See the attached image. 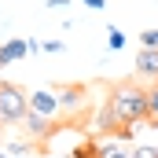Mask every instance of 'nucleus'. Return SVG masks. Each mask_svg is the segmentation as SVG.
Segmentation results:
<instances>
[{
	"mask_svg": "<svg viewBox=\"0 0 158 158\" xmlns=\"http://www.w3.org/2000/svg\"><path fill=\"white\" fill-rule=\"evenodd\" d=\"M107 103H110V110L118 114L121 129H129V125H136V121H147V88H143V85H132V81L114 85L110 96H107Z\"/></svg>",
	"mask_w": 158,
	"mask_h": 158,
	"instance_id": "1",
	"label": "nucleus"
},
{
	"mask_svg": "<svg viewBox=\"0 0 158 158\" xmlns=\"http://www.w3.org/2000/svg\"><path fill=\"white\" fill-rule=\"evenodd\" d=\"M26 110H30V92L0 81V125H22Z\"/></svg>",
	"mask_w": 158,
	"mask_h": 158,
	"instance_id": "2",
	"label": "nucleus"
},
{
	"mask_svg": "<svg viewBox=\"0 0 158 158\" xmlns=\"http://www.w3.org/2000/svg\"><path fill=\"white\" fill-rule=\"evenodd\" d=\"M30 110H37V114L55 121L63 114V107H59V88H33V92H30Z\"/></svg>",
	"mask_w": 158,
	"mask_h": 158,
	"instance_id": "3",
	"label": "nucleus"
},
{
	"mask_svg": "<svg viewBox=\"0 0 158 158\" xmlns=\"http://www.w3.org/2000/svg\"><path fill=\"white\" fill-rule=\"evenodd\" d=\"M59 107H63V114H81V110L88 107L85 85H63V88H59Z\"/></svg>",
	"mask_w": 158,
	"mask_h": 158,
	"instance_id": "4",
	"label": "nucleus"
},
{
	"mask_svg": "<svg viewBox=\"0 0 158 158\" xmlns=\"http://www.w3.org/2000/svg\"><path fill=\"white\" fill-rule=\"evenodd\" d=\"M22 132L30 136V140H48L52 132H55V121L37 114V110H26V118H22Z\"/></svg>",
	"mask_w": 158,
	"mask_h": 158,
	"instance_id": "5",
	"label": "nucleus"
},
{
	"mask_svg": "<svg viewBox=\"0 0 158 158\" xmlns=\"http://www.w3.org/2000/svg\"><path fill=\"white\" fill-rule=\"evenodd\" d=\"M26 52H30V37H11L0 44V70L4 66H11V63H19V59H26Z\"/></svg>",
	"mask_w": 158,
	"mask_h": 158,
	"instance_id": "6",
	"label": "nucleus"
},
{
	"mask_svg": "<svg viewBox=\"0 0 158 158\" xmlns=\"http://www.w3.org/2000/svg\"><path fill=\"white\" fill-rule=\"evenodd\" d=\"M136 77L158 81V48H140V55H136Z\"/></svg>",
	"mask_w": 158,
	"mask_h": 158,
	"instance_id": "7",
	"label": "nucleus"
},
{
	"mask_svg": "<svg viewBox=\"0 0 158 158\" xmlns=\"http://www.w3.org/2000/svg\"><path fill=\"white\" fill-rule=\"evenodd\" d=\"M96 158H132V147L114 136V140H103V143L96 147Z\"/></svg>",
	"mask_w": 158,
	"mask_h": 158,
	"instance_id": "8",
	"label": "nucleus"
},
{
	"mask_svg": "<svg viewBox=\"0 0 158 158\" xmlns=\"http://www.w3.org/2000/svg\"><path fill=\"white\" fill-rule=\"evenodd\" d=\"M92 125H96V132H118V129H121V121H118V114L110 110V103H103V110L96 114Z\"/></svg>",
	"mask_w": 158,
	"mask_h": 158,
	"instance_id": "9",
	"label": "nucleus"
},
{
	"mask_svg": "<svg viewBox=\"0 0 158 158\" xmlns=\"http://www.w3.org/2000/svg\"><path fill=\"white\" fill-rule=\"evenodd\" d=\"M143 125L158 129V81L147 88V121H143Z\"/></svg>",
	"mask_w": 158,
	"mask_h": 158,
	"instance_id": "10",
	"label": "nucleus"
},
{
	"mask_svg": "<svg viewBox=\"0 0 158 158\" xmlns=\"http://www.w3.org/2000/svg\"><path fill=\"white\" fill-rule=\"evenodd\" d=\"M107 48H110V52H121V48H125V33L110 26V30H107Z\"/></svg>",
	"mask_w": 158,
	"mask_h": 158,
	"instance_id": "11",
	"label": "nucleus"
},
{
	"mask_svg": "<svg viewBox=\"0 0 158 158\" xmlns=\"http://www.w3.org/2000/svg\"><path fill=\"white\" fill-rule=\"evenodd\" d=\"M140 48H158V30H143L140 33Z\"/></svg>",
	"mask_w": 158,
	"mask_h": 158,
	"instance_id": "12",
	"label": "nucleus"
},
{
	"mask_svg": "<svg viewBox=\"0 0 158 158\" xmlns=\"http://www.w3.org/2000/svg\"><path fill=\"white\" fill-rule=\"evenodd\" d=\"M74 158H96V143H77L74 147Z\"/></svg>",
	"mask_w": 158,
	"mask_h": 158,
	"instance_id": "13",
	"label": "nucleus"
},
{
	"mask_svg": "<svg viewBox=\"0 0 158 158\" xmlns=\"http://www.w3.org/2000/svg\"><path fill=\"white\" fill-rule=\"evenodd\" d=\"M132 158H158V147H147V143H140V147H132Z\"/></svg>",
	"mask_w": 158,
	"mask_h": 158,
	"instance_id": "14",
	"label": "nucleus"
},
{
	"mask_svg": "<svg viewBox=\"0 0 158 158\" xmlns=\"http://www.w3.org/2000/svg\"><path fill=\"white\" fill-rule=\"evenodd\" d=\"M7 151H11V155H15V158H22V155H26V151H30V140H26V143H11Z\"/></svg>",
	"mask_w": 158,
	"mask_h": 158,
	"instance_id": "15",
	"label": "nucleus"
},
{
	"mask_svg": "<svg viewBox=\"0 0 158 158\" xmlns=\"http://www.w3.org/2000/svg\"><path fill=\"white\" fill-rule=\"evenodd\" d=\"M40 48H44V52H63V40H44Z\"/></svg>",
	"mask_w": 158,
	"mask_h": 158,
	"instance_id": "16",
	"label": "nucleus"
},
{
	"mask_svg": "<svg viewBox=\"0 0 158 158\" xmlns=\"http://www.w3.org/2000/svg\"><path fill=\"white\" fill-rule=\"evenodd\" d=\"M81 4H85V7H88V11H99V7H107V4H103V0H81Z\"/></svg>",
	"mask_w": 158,
	"mask_h": 158,
	"instance_id": "17",
	"label": "nucleus"
},
{
	"mask_svg": "<svg viewBox=\"0 0 158 158\" xmlns=\"http://www.w3.org/2000/svg\"><path fill=\"white\" fill-rule=\"evenodd\" d=\"M0 158H15V155H11V151H0Z\"/></svg>",
	"mask_w": 158,
	"mask_h": 158,
	"instance_id": "18",
	"label": "nucleus"
},
{
	"mask_svg": "<svg viewBox=\"0 0 158 158\" xmlns=\"http://www.w3.org/2000/svg\"><path fill=\"white\" fill-rule=\"evenodd\" d=\"M0 143H4V132H0Z\"/></svg>",
	"mask_w": 158,
	"mask_h": 158,
	"instance_id": "19",
	"label": "nucleus"
}]
</instances>
